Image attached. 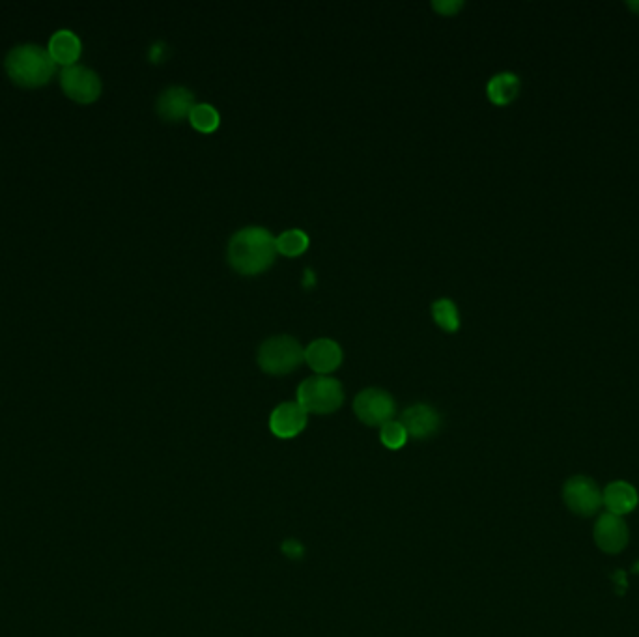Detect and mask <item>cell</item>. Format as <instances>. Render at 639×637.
I'll return each mask as SVG.
<instances>
[{
    "label": "cell",
    "mask_w": 639,
    "mask_h": 637,
    "mask_svg": "<svg viewBox=\"0 0 639 637\" xmlns=\"http://www.w3.org/2000/svg\"><path fill=\"white\" fill-rule=\"evenodd\" d=\"M227 253L232 268L243 275H256L273 264L277 243L268 228L245 227L232 234Z\"/></svg>",
    "instance_id": "obj_1"
},
{
    "label": "cell",
    "mask_w": 639,
    "mask_h": 637,
    "mask_svg": "<svg viewBox=\"0 0 639 637\" xmlns=\"http://www.w3.org/2000/svg\"><path fill=\"white\" fill-rule=\"evenodd\" d=\"M57 62L49 51L36 43H25L14 47L6 57V71L17 85L36 88L47 85L55 75Z\"/></svg>",
    "instance_id": "obj_2"
},
{
    "label": "cell",
    "mask_w": 639,
    "mask_h": 637,
    "mask_svg": "<svg viewBox=\"0 0 639 637\" xmlns=\"http://www.w3.org/2000/svg\"><path fill=\"white\" fill-rule=\"evenodd\" d=\"M305 359V350L298 339L290 335H275L258 348V365L268 374H288Z\"/></svg>",
    "instance_id": "obj_3"
},
{
    "label": "cell",
    "mask_w": 639,
    "mask_h": 637,
    "mask_svg": "<svg viewBox=\"0 0 639 637\" xmlns=\"http://www.w3.org/2000/svg\"><path fill=\"white\" fill-rule=\"evenodd\" d=\"M344 402V391L339 380L316 374L301 382L298 387V404L311 413H331L339 410Z\"/></svg>",
    "instance_id": "obj_4"
},
{
    "label": "cell",
    "mask_w": 639,
    "mask_h": 637,
    "mask_svg": "<svg viewBox=\"0 0 639 637\" xmlns=\"http://www.w3.org/2000/svg\"><path fill=\"white\" fill-rule=\"evenodd\" d=\"M354 410L365 425L384 426L393 421L395 400L384 389L370 387L355 397Z\"/></svg>",
    "instance_id": "obj_5"
},
{
    "label": "cell",
    "mask_w": 639,
    "mask_h": 637,
    "mask_svg": "<svg viewBox=\"0 0 639 637\" xmlns=\"http://www.w3.org/2000/svg\"><path fill=\"white\" fill-rule=\"evenodd\" d=\"M60 86L68 98L83 105L98 100L101 94V79L98 73L77 64L60 71Z\"/></svg>",
    "instance_id": "obj_6"
},
{
    "label": "cell",
    "mask_w": 639,
    "mask_h": 637,
    "mask_svg": "<svg viewBox=\"0 0 639 637\" xmlns=\"http://www.w3.org/2000/svg\"><path fill=\"white\" fill-rule=\"evenodd\" d=\"M563 499L568 509L578 516H593L602 507V492L597 482L583 475H576L565 482Z\"/></svg>",
    "instance_id": "obj_7"
},
{
    "label": "cell",
    "mask_w": 639,
    "mask_h": 637,
    "mask_svg": "<svg viewBox=\"0 0 639 637\" xmlns=\"http://www.w3.org/2000/svg\"><path fill=\"white\" fill-rule=\"evenodd\" d=\"M595 542L602 552H623L628 544V525L623 516L615 514H602L595 525Z\"/></svg>",
    "instance_id": "obj_8"
},
{
    "label": "cell",
    "mask_w": 639,
    "mask_h": 637,
    "mask_svg": "<svg viewBox=\"0 0 639 637\" xmlns=\"http://www.w3.org/2000/svg\"><path fill=\"white\" fill-rule=\"evenodd\" d=\"M307 426V411L298 402H283L270 417L271 432L281 439L296 438Z\"/></svg>",
    "instance_id": "obj_9"
},
{
    "label": "cell",
    "mask_w": 639,
    "mask_h": 637,
    "mask_svg": "<svg viewBox=\"0 0 639 637\" xmlns=\"http://www.w3.org/2000/svg\"><path fill=\"white\" fill-rule=\"evenodd\" d=\"M195 107V94L185 86H169L157 98L156 109L165 120H184Z\"/></svg>",
    "instance_id": "obj_10"
},
{
    "label": "cell",
    "mask_w": 639,
    "mask_h": 637,
    "mask_svg": "<svg viewBox=\"0 0 639 637\" xmlns=\"http://www.w3.org/2000/svg\"><path fill=\"white\" fill-rule=\"evenodd\" d=\"M400 423L412 438H430L440 430L441 417L438 411L428 404H415L402 413Z\"/></svg>",
    "instance_id": "obj_11"
},
{
    "label": "cell",
    "mask_w": 639,
    "mask_h": 637,
    "mask_svg": "<svg viewBox=\"0 0 639 637\" xmlns=\"http://www.w3.org/2000/svg\"><path fill=\"white\" fill-rule=\"evenodd\" d=\"M305 361L318 374H329L342 363V348L337 340L316 339L305 348Z\"/></svg>",
    "instance_id": "obj_12"
},
{
    "label": "cell",
    "mask_w": 639,
    "mask_h": 637,
    "mask_svg": "<svg viewBox=\"0 0 639 637\" xmlns=\"http://www.w3.org/2000/svg\"><path fill=\"white\" fill-rule=\"evenodd\" d=\"M638 490L626 481L611 482L602 492V505L615 516H626L638 507Z\"/></svg>",
    "instance_id": "obj_13"
},
{
    "label": "cell",
    "mask_w": 639,
    "mask_h": 637,
    "mask_svg": "<svg viewBox=\"0 0 639 637\" xmlns=\"http://www.w3.org/2000/svg\"><path fill=\"white\" fill-rule=\"evenodd\" d=\"M47 51L64 68L75 66V62L81 57V40L71 30H58L57 34H53Z\"/></svg>",
    "instance_id": "obj_14"
},
{
    "label": "cell",
    "mask_w": 639,
    "mask_h": 637,
    "mask_svg": "<svg viewBox=\"0 0 639 637\" xmlns=\"http://www.w3.org/2000/svg\"><path fill=\"white\" fill-rule=\"evenodd\" d=\"M486 90H488V98L496 105H507L516 98L520 90V79L511 71H503L488 81Z\"/></svg>",
    "instance_id": "obj_15"
},
{
    "label": "cell",
    "mask_w": 639,
    "mask_h": 637,
    "mask_svg": "<svg viewBox=\"0 0 639 637\" xmlns=\"http://www.w3.org/2000/svg\"><path fill=\"white\" fill-rule=\"evenodd\" d=\"M275 243L281 255L298 256L307 251L309 236L299 228H290V230H284L283 234H279L275 238Z\"/></svg>",
    "instance_id": "obj_16"
},
{
    "label": "cell",
    "mask_w": 639,
    "mask_h": 637,
    "mask_svg": "<svg viewBox=\"0 0 639 637\" xmlns=\"http://www.w3.org/2000/svg\"><path fill=\"white\" fill-rule=\"evenodd\" d=\"M189 120L199 131L210 133V131L219 128L221 114L210 103H195L193 111L189 114Z\"/></svg>",
    "instance_id": "obj_17"
},
{
    "label": "cell",
    "mask_w": 639,
    "mask_h": 637,
    "mask_svg": "<svg viewBox=\"0 0 639 637\" xmlns=\"http://www.w3.org/2000/svg\"><path fill=\"white\" fill-rule=\"evenodd\" d=\"M432 314H434V320L445 331H456L460 327L458 307L449 298L436 299L434 305H432Z\"/></svg>",
    "instance_id": "obj_18"
},
{
    "label": "cell",
    "mask_w": 639,
    "mask_h": 637,
    "mask_svg": "<svg viewBox=\"0 0 639 637\" xmlns=\"http://www.w3.org/2000/svg\"><path fill=\"white\" fill-rule=\"evenodd\" d=\"M380 438H382V443H384L387 449L397 451V449H400V447L406 443L408 432H406V428H404V425H402L400 421H389V423H385V425L382 426Z\"/></svg>",
    "instance_id": "obj_19"
},
{
    "label": "cell",
    "mask_w": 639,
    "mask_h": 637,
    "mask_svg": "<svg viewBox=\"0 0 639 637\" xmlns=\"http://www.w3.org/2000/svg\"><path fill=\"white\" fill-rule=\"evenodd\" d=\"M432 6L443 15H453L464 6L462 0H434Z\"/></svg>",
    "instance_id": "obj_20"
},
{
    "label": "cell",
    "mask_w": 639,
    "mask_h": 637,
    "mask_svg": "<svg viewBox=\"0 0 639 637\" xmlns=\"http://www.w3.org/2000/svg\"><path fill=\"white\" fill-rule=\"evenodd\" d=\"M163 51H167V47H165V43H154V47H152V53H150V57L154 62H159L161 58H163Z\"/></svg>",
    "instance_id": "obj_21"
},
{
    "label": "cell",
    "mask_w": 639,
    "mask_h": 637,
    "mask_svg": "<svg viewBox=\"0 0 639 637\" xmlns=\"http://www.w3.org/2000/svg\"><path fill=\"white\" fill-rule=\"evenodd\" d=\"M290 546H292V548H288V546L284 544V552L288 553L290 557H298L299 553L303 552V548H301L299 544H294V542H292Z\"/></svg>",
    "instance_id": "obj_22"
},
{
    "label": "cell",
    "mask_w": 639,
    "mask_h": 637,
    "mask_svg": "<svg viewBox=\"0 0 639 637\" xmlns=\"http://www.w3.org/2000/svg\"><path fill=\"white\" fill-rule=\"evenodd\" d=\"M628 6H630L632 10H636V12H639V0H634V2H630Z\"/></svg>",
    "instance_id": "obj_23"
},
{
    "label": "cell",
    "mask_w": 639,
    "mask_h": 637,
    "mask_svg": "<svg viewBox=\"0 0 639 637\" xmlns=\"http://www.w3.org/2000/svg\"><path fill=\"white\" fill-rule=\"evenodd\" d=\"M634 570H636V572H639V563L638 565H636V567H634Z\"/></svg>",
    "instance_id": "obj_24"
}]
</instances>
